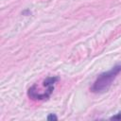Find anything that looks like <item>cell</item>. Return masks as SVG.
Wrapping results in <instances>:
<instances>
[{
    "mask_svg": "<svg viewBox=\"0 0 121 121\" xmlns=\"http://www.w3.org/2000/svg\"><path fill=\"white\" fill-rule=\"evenodd\" d=\"M47 119H48V120H53V119H54V120H57V116L54 115L53 113H51L50 115L47 116Z\"/></svg>",
    "mask_w": 121,
    "mask_h": 121,
    "instance_id": "2",
    "label": "cell"
},
{
    "mask_svg": "<svg viewBox=\"0 0 121 121\" xmlns=\"http://www.w3.org/2000/svg\"><path fill=\"white\" fill-rule=\"evenodd\" d=\"M111 119H117V120H120V119H121V112H119V113H117L116 115L111 117Z\"/></svg>",
    "mask_w": 121,
    "mask_h": 121,
    "instance_id": "3",
    "label": "cell"
},
{
    "mask_svg": "<svg viewBox=\"0 0 121 121\" xmlns=\"http://www.w3.org/2000/svg\"><path fill=\"white\" fill-rule=\"evenodd\" d=\"M120 72H121V64H117L113 66L111 70L100 74L94 82L91 90L95 93H100L106 91L111 86L112 82L115 79V78Z\"/></svg>",
    "mask_w": 121,
    "mask_h": 121,
    "instance_id": "1",
    "label": "cell"
}]
</instances>
